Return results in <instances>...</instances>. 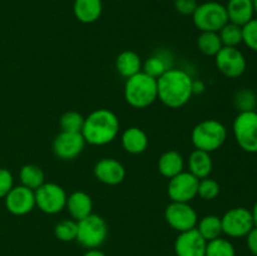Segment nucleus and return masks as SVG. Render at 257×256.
Masks as SVG:
<instances>
[{
	"instance_id": "aec40b11",
	"label": "nucleus",
	"mask_w": 257,
	"mask_h": 256,
	"mask_svg": "<svg viewBox=\"0 0 257 256\" xmlns=\"http://www.w3.org/2000/svg\"><path fill=\"white\" fill-rule=\"evenodd\" d=\"M73 13L78 22L92 24L97 22L103 13L102 0H74Z\"/></svg>"
},
{
	"instance_id": "39448f33",
	"label": "nucleus",
	"mask_w": 257,
	"mask_h": 256,
	"mask_svg": "<svg viewBox=\"0 0 257 256\" xmlns=\"http://www.w3.org/2000/svg\"><path fill=\"white\" fill-rule=\"evenodd\" d=\"M78 231L75 240L85 248H98L108 236V225L104 218L95 213L77 221Z\"/></svg>"
},
{
	"instance_id": "ddd939ff",
	"label": "nucleus",
	"mask_w": 257,
	"mask_h": 256,
	"mask_svg": "<svg viewBox=\"0 0 257 256\" xmlns=\"http://www.w3.org/2000/svg\"><path fill=\"white\" fill-rule=\"evenodd\" d=\"M85 141L80 132H62L53 141V152L59 160L72 161L79 157L85 147Z\"/></svg>"
},
{
	"instance_id": "6e6552de",
	"label": "nucleus",
	"mask_w": 257,
	"mask_h": 256,
	"mask_svg": "<svg viewBox=\"0 0 257 256\" xmlns=\"http://www.w3.org/2000/svg\"><path fill=\"white\" fill-rule=\"evenodd\" d=\"M35 207L47 215L62 212L67 205V192L60 185L54 182H44L34 191Z\"/></svg>"
},
{
	"instance_id": "6ab92c4d",
	"label": "nucleus",
	"mask_w": 257,
	"mask_h": 256,
	"mask_svg": "<svg viewBox=\"0 0 257 256\" xmlns=\"http://www.w3.org/2000/svg\"><path fill=\"white\" fill-rule=\"evenodd\" d=\"M122 147L131 155H141L148 148V136L142 128L130 127L122 133L120 137Z\"/></svg>"
},
{
	"instance_id": "9b49d317",
	"label": "nucleus",
	"mask_w": 257,
	"mask_h": 256,
	"mask_svg": "<svg viewBox=\"0 0 257 256\" xmlns=\"http://www.w3.org/2000/svg\"><path fill=\"white\" fill-rule=\"evenodd\" d=\"M165 218L177 232L193 230L198 222L197 212L187 202H171L165 210Z\"/></svg>"
},
{
	"instance_id": "f257e3e1",
	"label": "nucleus",
	"mask_w": 257,
	"mask_h": 256,
	"mask_svg": "<svg viewBox=\"0 0 257 256\" xmlns=\"http://www.w3.org/2000/svg\"><path fill=\"white\" fill-rule=\"evenodd\" d=\"M192 77L186 70L171 68L157 79L158 99L171 109H178L192 98Z\"/></svg>"
},
{
	"instance_id": "b1692460",
	"label": "nucleus",
	"mask_w": 257,
	"mask_h": 256,
	"mask_svg": "<svg viewBox=\"0 0 257 256\" xmlns=\"http://www.w3.org/2000/svg\"><path fill=\"white\" fill-rule=\"evenodd\" d=\"M171 68L173 67L172 58H170V54L167 52H157L143 63L142 72L158 79L163 73H166Z\"/></svg>"
},
{
	"instance_id": "f704fd0d",
	"label": "nucleus",
	"mask_w": 257,
	"mask_h": 256,
	"mask_svg": "<svg viewBox=\"0 0 257 256\" xmlns=\"http://www.w3.org/2000/svg\"><path fill=\"white\" fill-rule=\"evenodd\" d=\"M14 187V177L8 168L0 167V198H4Z\"/></svg>"
},
{
	"instance_id": "f3484780",
	"label": "nucleus",
	"mask_w": 257,
	"mask_h": 256,
	"mask_svg": "<svg viewBox=\"0 0 257 256\" xmlns=\"http://www.w3.org/2000/svg\"><path fill=\"white\" fill-rule=\"evenodd\" d=\"M225 8L228 22L240 27L255 18L253 0H228Z\"/></svg>"
},
{
	"instance_id": "7ed1b4c3",
	"label": "nucleus",
	"mask_w": 257,
	"mask_h": 256,
	"mask_svg": "<svg viewBox=\"0 0 257 256\" xmlns=\"http://www.w3.org/2000/svg\"><path fill=\"white\" fill-rule=\"evenodd\" d=\"M124 99L131 107L143 109L158 99L157 79L140 72L125 79Z\"/></svg>"
},
{
	"instance_id": "473e14b6",
	"label": "nucleus",
	"mask_w": 257,
	"mask_h": 256,
	"mask_svg": "<svg viewBox=\"0 0 257 256\" xmlns=\"http://www.w3.org/2000/svg\"><path fill=\"white\" fill-rule=\"evenodd\" d=\"M220 185H218L217 181L213 180V178L206 177L198 181L197 196H200L202 200H215V198L220 195Z\"/></svg>"
},
{
	"instance_id": "4468645a",
	"label": "nucleus",
	"mask_w": 257,
	"mask_h": 256,
	"mask_svg": "<svg viewBox=\"0 0 257 256\" xmlns=\"http://www.w3.org/2000/svg\"><path fill=\"white\" fill-rule=\"evenodd\" d=\"M5 207L12 215L24 216L35 207V193L30 188L19 185L14 186L4 197Z\"/></svg>"
},
{
	"instance_id": "4c0bfd02",
	"label": "nucleus",
	"mask_w": 257,
	"mask_h": 256,
	"mask_svg": "<svg viewBox=\"0 0 257 256\" xmlns=\"http://www.w3.org/2000/svg\"><path fill=\"white\" fill-rule=\"evenodd\" d=\"M206 90V85L202 80H193L192 82V92L193 94H201Z\"/></svg>"
},
{
	"instance_id": "1a4fd4ad",
	"label": "nucleus",
	"mask_w": 257,
	"mask_h": 256,
	"mask_svg": "<svg viewBox=\"0 0 257 256\" xmlns=\"http://www.w3.org/2000/svg\"><path fill=\"white\" fill-rule=\"evenodd\" d=\"M222 233L232 238L246 237L248 232L255 227L251 210L246 207H233L226 211L221 217Z\"/></svg>"
},
{
	"instance_id": "9d476101",
	"label": "nucleus",
	"mask_w": 257,
	"mask_h": 256,
	"mask_svg": "<svg viewBox=\"0 0 257 256\" xmlns=\"http://www.w3.org/2000/svg\"><path fill=\"white\" fill-rule=\"evenodd\" d=\"M215 64L221 74L226 78L235 79L246 72L247 60L238 48L222 47L215 55Z\"/></svg>"
},
{
	"instance_id": "ea45409f",
	"label": "nucleus",
	"mask_w": 257,
	"mask_h": 256,
	"mask_svg": "<svg viewBox=\"0 0 257 256\" xmlns=\"http://www.w3.org/2000/svg\"><path fill=\"white\" fill-rule=\"evenodd\" d=\"M251 213H252V218H253V223H255V227H257V201L253 205L252 210H251Z\"/></svg>"
},
{
	"instance_id": "dca6fc26",
	"label": "nucleus",
	"mask_w": 257,
	"mask_h": 256,
	"mask_svg": "<svg viewBox=\"0 0 257 256\" xmlns=\"http://www.w3.org/2000/svg\"><path fill=\"white\" fill-rule=\"evenodd\" d=\"M94 176L99 182L108 186H117L125 178V168L115 158L105 157L94 166Z\"/></svg>"
},
{
	"instance_id": "7c9ffc66",
	"label": "nucleus",
	"mask_w": 257,
	"mask_h": 256,
	"mask_svg": "<svg viewBox=\"0 0 257 256\" xmlns=\"http://www.w3.org/2000/svg\"><path fill=\"white\" fill-rule=\"evenodd\" d=\"M84 118L79 112L68 110L63 113L59 119V125L64 132H82Z\"/></svg>"
},
{
	"instance_id": "0eeeda50",
	"label": "nucleus",
	"mask_w": 257,
	"mask_h": 256,
	"mask_svg": "<svg viewBox=\"0 0 257 256\" xmlns=\"http://www.w3.org/2000/svg\"><path fill=\"white\" fill-rule=\"evenodd\" d=\"M233 137L242 151L257 153V110L240 112L232 123Z\"/></svg>"
},
{
	"instance_id": "a211bd4d",
	"label": "nucleus",
	"mask_w": 257,
	"mask_h": 256,
	"mask_svg": "<svg viewBox=\"0 0 257 256\" xmlns=\"http://www.w3.org/2000/svg\"><path fill=\"white\" fill-rule=\"evenodd\" d=\"M65 208L73 220L79 221L93 213V201L84 191H75L68 196Z\"/></svg>"
},
{
	"instance_id": "c9c22d12",
	"label": "nucleus",
	"mask_w": 257,
	"mask_h": 256,
	"mask_svg": "<svg viewBox=\"0 0 257 256\" xmlns=\"http://www.w3.org/2000/svg\"><path fill=\"white\" fill-rule=\"evenodd\" d=\"M173 5H175L176 12L180 13L181 15H185V17L191 15L192 17L195 10L197 9L198 3L197 0H175Z\"/></svg>"
},
{
	"instance_id": "5701e85b",
	"label": "nucleus",
	"mask_w": 257,
	"mask_h": 256,
	"mask_svg": "<svg viewBox=\"0 0 257 256\" xmlns=\"http://www.w3.org/2000/svg\"><path fill=\"white\" fill-rule=\"evenodd\" d=\"M142 64L141 57L133 50H124L115 59V69L125 79L142 72Z\"/></svg>"
},
{
	"instance_id": "c756f323",
	"label": "nucleus",
	"mask_w": 257,
	"mask_h": 256,
	"mask_svg": "<svg viewBox=\"0 0 257 256\" xmlns=\"http://www.w3.org/2000/svg\"><path fill=\"white\" fill-rule=\"evenodd\" d=\"M206 256H236L235 246L227 238L217 237L207 242Z\"/></svg>"
},
{
	"instance_id": "4be33fe9",
	"label": "nucleus",
	"mask_w": 257,
	"mask_h": 256,
	"mask_svg": "<svg viewBox=\"0 0 257 256\" xmlns=\"http://www.w3.org/2000/svg\"><path fill=\"white\" fill-rule=\"evenodd\" d=\"M213 170V162L208 152L201 150H195L188 158V172L192 173L196 178L210 177Z\"/></svg>"
},
{
	"instance_id": "cd10ccee",
	"label": "nucleus",
	"mask_w": 257,
	"mask_h": 256,
	"mask_svg": "<svg viewBox=\"0 0 257 256\" xmlns=\"http://www.w3.org/2000/svg\"><path fill=\"white\" fill-rule=\"evenodd\" d=\"M223 47H236L242 43V27L228 22L218 32Z\"/></svg>"
},
{
	"instance_id": "2f4dec72",
	"label": "nucleus",
	"mask_w": 257,
	"mask_h": 256,
	"mask_svg": "<svg viewBox=\"0 0 257 256\" xmlns=\"http://www.w3.org/2000/svg\"><path fill=\"white\" fill-rule=\"evenodd\" d=\"M78 225L75 220H62L55 225L54 235L63 242H70L77 238Z\"/></svg>"
},
{
	"instance_id": "bb28decb",
	"label": "nucleus",
	"mask_w": 257,
	"mask_h": 256,
	"mask_svg": "<svg viewBox=\"0 0 257 256\" xmlns=\"http://www.w3.org/2000/svg\"><path fill=\"white\" fill-rule=\"evenodd\" d=\"M197 47L202 54L215 57L223 47L220 35L216 32H201L197 38Z\"/></svg>"
},
{
	"instance_id": "58836bf2",
	"label": "nucleus",
	"mask_w": 257,
	"mask_h": 256,
	"mask_svg": "<svg viewBox=\"0 0 257 256\" xmlns=\"http://www.w3.org/2000/svg\"><path fill=\"white\" fill-rule=\"evenodd\" d=\"M83 256H105V253L100 251L99 248H89Z\"/></svg>"
},
{
	"instance_id": "e433bc0d",
	"label": "nucleus",
	"mask_w": 257,
	"mask_h": 256,
	"mask_svg": "<svg viewBox=\"0 0 257 256\" xmlns=\"http://www.w3.org/2000/svg\"><path fill=\"white\" fill-rule=\"evenodd\" d=\"M246 243L253 256H257V227H253L250 232L246 235Z\"/></svg>"
},
{
	"instance_id": "412c9836",
	"label": "nucleus",
	"mask_w": 257,
	"mask_h": 256,
	"mask_svg": "<svg viewBox=\"0 0 257 256\" xmlns=\"http://www.w3.org/2000/svg\"><path fill=\"white\" fill-rule=\"evenodd\" d=\"M158 172L161 173V176L166 178H172L175 176H177L178 173L183 172V168H185V160H183V156L181 155L178 151L170 150L163 152L162 155L158 158Z\"/></svg>"
},
{
	"instance_id": "2eb2a0df",
	"label": "nucleus",
	"mask_w": 257,
	"mask_h": 256,
	"mask_svg": "<svg viewBox=\"0 0 257 256\" xmlns=\"http://www.w3.org/2000/svg\"><path fill=\"white\" fill-rule=\"evenodd\" d=\"M207 241L196 228L180 232L175 241L176 256H206Z\"/></svg>"
},
{
	"instance_id": "a878e982",
	"label": "nucleus",
	"mask_w": 257,
	"mask_h": 256,
	"mask_svg": "<svg viewBox=\"0 0 257 256\" xmlns=\"http://www.w3.org/2000/svg\"><path fill=\"white\" fill-rule=\"evenodd\" d=\"M196 230L200 232V235L205 238L206 241L215 240V238L221 237L222 235V223H221V217L216 215L203 216L197 222Z\"/></svg>"
},
{
	"instance_id": "f03ea898",
	"label": "nucleus",
	"mask_w": 257,
	"mask_h": 256,
	"mask_svg": "<svg viewBox=\"0 0 257 256\" xmlns=\"http://www.w3.org/2000/svg\"><path fill=\"white\" fill-rule=\"evenodd\" d=\"M120 123L114 112L107 108H98L84 118L82 136L90 146H105L117 138Z\"/></svg>"
},
{
	"instance_id": "c85d7f7f",
	"label": "nucleus",
	"mask_w": 257,
	"mask_h": 256,
	"mask_svg": "<svg viewBox=\"0 0 257 256\" xmlns=\"http://www.w3.org/2000/svg\"><path fill=\"white\" fill-rule=\"evenodd\" d=\"M233 104L240 112H250L256 110L257 108V95L253 90L248 88H242L237 90L233 95Z\"/></svg>"
},
{
	"instance_id": "a19ab883",
	"label": "nucleus",
	"mask_w": 257,
	"mask_h": 256,
	"mask_svg": "<svg viewBox=\"0 0 257 256\" xmlns=\"http://www.w3.org/2000/svg\"><path fill=\"white\" fill-rule=\"evenodd\" d=\"M253 10H255V15L257 18V0H253Z\"/></svg>"
},
{
	"instance_id": "72a5a7b5",
	"label": "nucleus",
	"mask_w": 257,
	"mask_h": 256,
	"mask_svg": "<svg viewBox=\"0 0 257 256\" xmlns=\"http://www.w3.org/2000/svg\"><path fill=\"white\" fill-rule=\"evenodd\" d=\"M242 43L257 53V18H253L242 27Z\"/></svg>"
},
{
	"instance_id": "423d86ee",
	"label": "nucleus",
	"mask_w": 257,
	"mask_h": 256,
	"mask_svg": "<svg viewBox=\"0 0 257 256\" xmlns=\"http://www.w3.org/2000/svg\"><path fill=\"white\" fill-rule=\"evenodd\" d=\"M195 27L200 32H216L228 23L225 5L217 2H206L198 4L197 9L192 15Z\"/></svg>"
},
{
	"instance_id": "20e7f679",
	"label": "nucleus",
	"mask_w": 257,
	"mask_h": 256,
	"mask_svg": "<svg viewBox=\"0 0 257 256\" xmlns=\"http://www.w3.org/2000/svg\"><path fill=\"white\" fill-rule=\"evenodd\" d=\"M227 140V128L217 119H205L197 123L191 133V141L196 150L215 152L225 145Z\"/></svg>"
},
{
	"instance_id": "393cba45",
	"label": "nucleus",
	"mask_w": 257,
	"mask_h": 256,
	"mask_svg": "<svg viewBox=\"0 0 257 256\" xmlns=\"http://www.w3.org/2000/svg\"><path fill=\"white\" fill-rule=\"evenodd\" d=\"M19 180L23 186L35 191L45 182V173L39 166L28 163L20 168Z\"/></svg>"
},
{
	"instance_id": "f8f14e48",
	"label": "nucleus",
	"mask_w": 257,
	"mask_h": 256,
	"mask_svg": "<svg viewBox=\"0 0 257 256\" xmlns=\"http://www.w3.org/2000/svg\"><path fill=\"white\" fill-rule=\"evenodd\" d=\"M198 178L192 173L183 172L178 173L175 177L170 178L167 186L168 197L172 202H187L190 203L197 196Z\"/></svg>"
}]
</instances>
